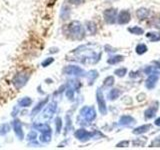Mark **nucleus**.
<instances>
[{
	"instance_id": "obj_3",
	"label": "nucleus",
	"mask_w": 160,
	"mask_h": 150,
	"mask_svg": "<svg viewBox=\"0 0 160 150\" xmlns=\"http://www.w3.org/2000/svg\"><path fill=\"white\" fill-rule=\"evenodd\" d=\"M31 99H30L29 97H24L23 99H21L19 101V105L22 107H28L30 106V104H31Z\"/></svg>"
},
{
	"instance_id": "obj_4",
	"label": "nucleus",
	"mask_w": 160,
	"mask_h": 150,
	"mask_svg": "<svg viewBox=\"0 0 160 150\" xmlns=\"http://www.w3.org/2000/svg\"><path fill=\"white\" fill-rule=\"evenodd\" d=\"M9 125L6 124V123H4V124H1L0 125V135H4V134H6L8 131H9Z\"/></svg>"
},
{
	"instance_id": "obj_1",
	"label": "nucleus",
	"mask_w": 160,
	"mask_h": 150,
	"mask_svg": "<svg viewBox=\"0 0 160 150\" xmlns=\"http://www.w3.org/2000/svg\"><path fill=\"white\" fill-rule=\"evenodd\" d=\"M29 79V74L27 72H20L16 74L13 78V84L16 88H21L24 86Z\"/></svg>"
},
{
	"instance_id": "obj_2",
	"label": "nucleus",
	"mask_w": 160,
	"mask_h": 150,
	"mask_svg": "<svg viewBox=\"0 0 160 150\" xmlns=\"http://www.w3.org/2000/svg\"><path fill=\"white\" fill-rule=\"evenodd\" d=\"M13 128H14V132H15V134H16L17 136L19 137V139H22V138H23L22 124H21V122H20L18 119L14 120V121H13Z\"/></svg>"
}]
</instances>
